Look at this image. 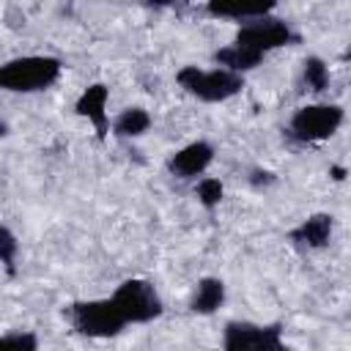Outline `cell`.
I'll list each match as a JSON object with an SVG mask.
<instances>
[{
  "label": "cell",
  "mask_w": 351,
  "mask_h": 351,
  "mask_svg": "<svg viewBox=\"0 0 351 351\" xmlns=\"http://www.w3.org/2000/svg\"><path fill=\"white\" fill-rule=\"evenodd\" d=\"M63 63L52 55H25L0 66V88L11 93H36L58 82Z\"/></svg>",
  "instance_id": "obj_1"
},
{
  "label": "cell",
  "mask_w": 351,
  "mask_h": 351,
  "mask_svg": "<svg viewBox=\"0 0 351 351\" xmlns=\"http://www.w3.org/2000/svg\"><path fill=\"white\" fill-rule=\"evenodd\" d=\"M66 321L82 337H115L129 321L115 299H85L66 307Z\"/></svg>",
  "instance_id": "obj_2"
},
{
  "label": "cell",
  "mask_w": 351,
  "mask_h": 351,
  "mask_svg": "<svg viewBox=\"0 0 351 351\" xmlns=\"http://www.w3.org/2000/svg\"><path fill=\"white\" fill-rule=\"evenodd\" d=\"M176 82L189 93L195 96L197 101H208V104H217V101H228L233 99L236 93H241L244 88V77L241 74H233L228 69H211V71H203L197 66H181L176 71Z\"/></svg>",
  "instance_id": "obj_3"
},
{
  "label": "cell",
  "mask_w": 351,
  "mask_h": 351,
  "mask_svg": "<svg viewBox=\"0 0 351 351\" xmlns=\"http://www.w3.org/2000/svg\"><path fill=\"white\" fill-rule=\"evenodd\" d=\"M343 107L340 104H304L288 121V137L299 143H321L329 140L343 126Z\"/></svg>",
  "instance_id": "obj_4"
},
{
  "label": "cell",
  "mask_w": 351,
  "mask_h": 351,
  "mask_svg": "<svg viewBox=\"0 0 351 351\" xmlns=\"http://www.w3.org/2000/svg\"><path fill=\"white\" fill-rule=\"evenodd\" d=\"M112 299H115V304L121 307V313L126 315L129 324H148V321H154V318H159L165 313L162 296L154 288V282L140 280V277L123 280L115 288Z\"/></svg>",
  "instance_id": "obj_5"
},
{
  "label": "cell",
  "mask_w": 351,
  "mask_h": 351,
  "mask_svg": "<svg viewBox=\"0 0 351 351\" xmlns=\"http://www.w3.org/2000/svg\"><path fill=\"white\" fill-rule=\"evenodd\" d=\"M222 351H285L280 324L230 321L222 332Z\"/></svg>",
  "instance_id": "obj_6"
},
{
  "label": "cell",
  "mask_w": 351,
  "mask_h": 351,
  "mask_svg": "<svg viewBox=\"0 0 351 351\" xmlns=\"http://www.w3.org/2000/svg\"><path fill=\"white\" fill-rule=\"evenodd\" d=\"M291 41H296V33L291 30V25L285 19H277V16H261V19H250L239 27L233 44L244 47V49H252L258 55H266L271 49H280V47H288Z\"/></svg>",
  "instance_id": "obj_7"
},
{
  "label": "cell",
  "mask_w": 351,
  "mask_h": 351,
  "mask_svg": "<svg viewBox=\"0 0 351 351\" xmlns=\"http://www.w3.org/2000/svg\"><path fill=\"white\" fill-rule=\"evenodd\" d=\"M214 162V145L206 140H195L186 143L184 148H178L170 159H167V170L176 178H197L200 173H206V167Z\"/></svg>",
  "instance_id": "obj_8"
},
{
  "label": "cell",
  "mask_w": 351,
  "mask_h": 351,
  "mask_svg": "<svg viewBox=\"0 0 351 351\" xmlns=\"http://www.w3.org/2000/svg\"><path fill=\"white\" fill-rule=\"evenodd\" d=\"M107 99H110V88H107L104 82H93V85H88V88L80 93V99H77V104H74L77 115H82V118H88V121L93 123L99 140H107V134H110Z\"/></svg>",
  "instance_id": "obj_9"
},
{
  "label": "cell",
  "mask_w": 351,
  "mask_h": 351,
  "mask_svg": "<svg viewBox=\"0 0 351 351\" xmlns=\"http://www.w3.org/2000/svg\"><path fill=\"white\" fill-rule=\"evenodd\" d=\"M332 230H335V219L332 214H310L307 219H302L296 228L288 230V241L302 247V250H324L332 239Z\"/></svg>",
  "instance_id": "obj_10"
},
{
  "label": "cell",
  "mask_w": 351,
  "mask_h": 351,
  "mask_svg": "<svg viewBox=\"0 0 351 351\" xmlns=\"http://www.w3.org/2000/svg\"><path fill=\"white\" fill-rule=\"evenodd\" d=\"M222 302H225V282L219 277H203L192 293L189 310L197 315H211L222 307Z\"/></svg>",
  "instance_id": "obj_11"
},
{
  "label": "cell",
  "mask_w": 351,
  "mask_h": 351,
  "mask_svg": "<svg viewBox=\"0 0 351 351\" xmlns=\"http://www.w3.org/2000/svg\"><path fill=\"white\" fill-rule=\"evenodd\" d=\"M271 3H219V0H211L206 5V11L217 19H239L241 25L250 22V19H261V16H269L271 14Z\"/></svg>",
  "instance_id": "obj_12"
},
{
  "label": "cell",
  "mask_w": 351,
  "mask_h": 351,
  "mask_svg": "<svg viewBox=\"0 0 351 351\" xmlns=\"http://www.w3.org/2000/svg\"><path fill=\"white\" fill-rule=\"evenodd\" d=\"M211 58H214L217 69H228V71L241 74V77H244V71H252V69L263 60V55H258V52H252V49H244V47H239V44H228V47L217 49Z\"/></svg>",
  "instance_id": "obj_13"
},
{
  "label": "cell",
  "mask_w": 351,
  "mask_h": 351,
  "mask_svg": "<svg viewBox=\"0 0 351 351\" xmlns=\"http://www.w3.org/2000/svg\"><path fill=\"white\" fill-rule=\"evenodd\" d=\"M148 129H151V112L145 107H126L112 121V134L121 137V140L143 137Z\"/></svg>",
  "instance_id": "obj_14"
},
{
  "label": "cell",
  "mask_w": 351,
  "mask_h": 351,
  "mask_svg": "<svg viewBox=\"0 0 351 351\" xmlns=\"http://www.w3.org/2000/svg\"><path fill=\"white\" fill-rule=\"evenodd\" d=\"M302 82H304V88L313 90V93L326 90V88H329V66H326L318 55L304 58V63H302Z\"/></svg>",
  "instance_id": "obj_15"
},
{
  "label": "cell",
  "mask_w": 351,
  "mask_h": 351,
  "mask_svg": "<svg viewBox=\"0 0 351 351\" xmlns=\"http://www.w3.org/2000/svg\"><path fill=\"white\" fill-rule=\"evenodd\" d=\"M222 195H225L222 181H219V178H211V176L200 178L197 186H195V197H197V203H200L203 208H208V211H214V208L222 203Z\"/></svg>",
  "instance_id": "obj_16"
},
{
  "label": "cell",
  "mask_w": 351,
  "mask_h": 351,
  "mask_svg": "<svg viewBox=\"0 0 351 351\" xmlns=\"http://www.w3.org/2000/svg\"><path fill=\"white\" fill-rule=\"evenodd\" d=\"M0 351H38L36 332H8L0 340Z\"/></svg>",
  "instance_id": "obj_17"
},
{
  "label": "cell",
  "mask_w": 351,
  "mask_h": 351,
  "mask_svg": "<svg viewBox=\"0 0 351 351\" xmlns=\"http://www.w3.org/2000/svg\"><path fill=\"white\" fill-rule=\"evenodd\" d=\"M16 250H19L16 236L11 233V228H5V225H3V230H0V261H3V266H5V274H8V277L16 271Z\"/></svg>",
  "instance_id": "obj_18"
},
{
  "label": "cell",
  "mask_w": 351,
  "mask_h": 351,
  "mask_svg": "<svg viewBox=\"0 0 351 351\" xmlns=\"http://www.w3.org/2000/svg\"><path fill=\"white\" fill-rule=\"evenodd\" d=\"M277 181V176L271 173V170H261V167H255L252 173H250V184L255 186V189H261V186H271Z\"/></svg>",
  "instance_id": "obj_19"
},
{
  "label": "cell",
  "mask_w": 351,
  "mask_h": 351,
  "mask_svg": "<svg viewBox=\"0 0 351 351\" xmlns=\"http://www.w3.org/2000/svg\"><path fill=\"white\" fill-rule=\"evenodd\" d=\"M340 58H343V60H351V44L343 49V55H340Z\"/></svg>",
  "instance_id": "obj_20"
}]
</instances>
